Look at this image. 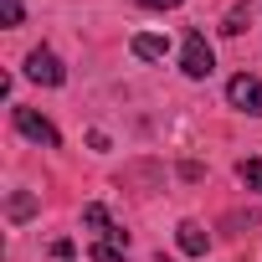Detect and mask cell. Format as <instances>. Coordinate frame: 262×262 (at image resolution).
I'll list each match as a JSON object with an SVG mask.
<instances>
[{"label":"cell","instance_id":"obj_1","mask_svg":"<svg viewBox=\"0 0 262 262\" xmlns=\"http://www.w3.org/2000/svg\"><path fill=\"white\" fill-rule=\"evenodd\" d=\"M180 67H185V77H211V67H216V57H211V47H206V31H185V52H180Z\"/></svg>","mask_w":262,"mask_h":262},{"label":"cell","instance_id":"obj_2","mask_svg":"<svg viewBox=\"0 0 262 262\" xmlns=\"http://www.w3.org/2000/svg\"><path fill=\"white\" fill-rule=\"evenodd\" d=\"M26 77H31V82H41V88H62V82H67V67L57 62V52H52V47H36V52L26 57Z\"/></svg>","mask_w":262,"mask_h":262},{"label":"cell","instance_id":"obj_3","mask_svg":"<svg viewBox=\"0 0 262 262\" xmlns=\"http://www.w3.org/2000/svg\"><path fill=\"white\" fill-rule=\"evenodd\" d=\"M226 98H231V108H242V113L262 118V82H257L252 72H236V77L226 82Z\"/></svg>","mask_w":262,"mask_h":262},{"label":"cell","instance_id":"obj_4","mask_svg":"<svg viewBox=\"0 0 262 262\" xmlns=\"http://www.w3.org/2000/svg\"><path fill=\"white\" fill-rule=\"evenodd\" d=\"M16 128H21L31 144H41V149H57V144H62V139H57V128H52L36 108H16Z\"/></svg>","mask_w":262,"mask_h":262},{"label":"cell","instance_id":"obj_5","mask_svg":"<svg viewBox=\"0 0 262 262\" xmlns=\"http://www.w3.org/2000/svg\"><path fill=\"white\" fill-rule=\"evenodd\" d=\"M206 242H211V236H206V226H201V221H180V252H185V257H201V252H206Z\"/></svg>","mask_w":262,"mask_h":262},{"label":"cell","instance_id":"obj_6","mask_svg":"<svg viewBox=\"0 0 262 262\" xmlns=\"http://www.w3.org/2000/svg\"><path fill=\"white\" fill-rule=\"evenodd\" d=\"M128 52L144 57V62H160V57H170V41H165V36H134V41H128Z\"/></svg>","mask_w":262,"mask_h":262},{"label":"cell","instance_id":"obj_7","mask_svg":"<svg viewBox=\"0 0 262 262\" xmlns=\"http://www.w3.org/2000/svg\"><path fill=\"white\" fill-rule=\"evenodd\" d=\"M128 257V236H103L93 247V262H123Z\"/></svg>","mask_w":262,"mask_h":262},{"label":"cell","instance_id":"obj_8","mask_svg":"<svg viewBox=\"0 0 262 262\" xmlns=\"http://www.w3.org/2000/svg\"><path fill=\"white\" fill-rule=\"evenodd\" d=\"M82 221H88V226H93V231H103V236H123V231H118V226H113V216H108V211H103V206H82Z\"/></svg>","mask_w":262,"mask_h":262},{"label":"cell","instance_id":"obj_9","mask_svg":"<svg viewBox=\"0 0 262 262\" xmlns=\"http://www.w3.org/2000/svg\"><path fill=\"white\" fill-rule=\"evenodd\" d=\"M236 180H242L247 190L262 195V160H242V165H236Z\"/></svg>","mask_w":262,"mask_h":262},{"label":"cell","instance_id":"obj_10","mask_svg":"<svg viewBox=\"0 0 262 262\" xmlns=\"http://www.w3.org/2000/svg\"><path fill=\"white\" fill-rule=\"evenodd\" d=\"M31 211H36V195H26V190H16V195H11V221H26Z\"/></svg>","mask_w":262,"mask_h":262},{"label":"cell","instance_id":"obj_11","mask_svg":"<svg viewBox=\"0 0 262 262\" xmlns=\"http://www.w3.org/2000/svg\"><path fill=\"white\" fill-rule=\"evenodd\" d=\"M242 26H247V6H236V11H231V16H226V26H221V31H226V36H236V31H242Z\"/></svg>","mask_w":262,"mask_h":262},{"label":"cell","instance_id":"obj_12","mask_svg":"<svg viewBox=\"0 0 262 262\" xmlns=\"http://www.w3.org/2000/svg\"><path fill=\"white\" fill-rule=\"evenodd\" d=\"M6 26H21V0H6Z\"/></svg>","mask_w":262,"mask_h":262},{"label":"cell","instance_id":"obj_13","mask_svg":"<svg viewBox=\"0 0 262 262\" xmlns=\"http://www.w3.org/2000/svg\"><path fill=\"white\" fill-rule=\"evenodd\" d=\"M139 6H149V11H175V6H185V0H139Z\"/></svg>","mask_w":262,"mask_h":262}]
</instances>
